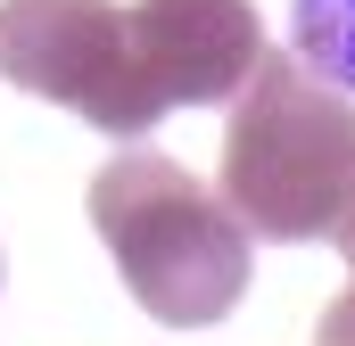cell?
<instances>
[{
  "label": "cell",
  "instance_id": "1",
  "mask_svg": "<svg viewBox=\"0 0 355 346\" xmlns=\"http://www.w3.org/2000/svg\"><path fill=\"white\" fill-rule=\"evenodd\" d=\"M355 190V99L306 75L289 50H265L223 124V215L248 248H297L339 231Z\"/></svg>",
  "mask_w": 355,
  "mask_h": 346
},
{
  "label": "cell",
  "instance_id": "2",
  "mask_svg": "<svg viewBox=\"0 0 355 346\" xmlns=\"http://www.w3.org/2000/svg\"><path fill=\"white\" fill-rule=\"evenodd\" d=\"M91 231L141 297L149 322L166 330H207L248 297V231L223 215L207 181H190L182 157L166 149H116L83 190Z\"/></svg>",
  "mask_w": 355,
  "mask_h": 346
},
{
  "label": "cell",
  "instance_id": "3",
  "mask_svg": "<svg viewBox=\"0 0 355 346\" xmlns=\"http://www.w3.org/2000/svg\"><path fill=\"white\" fill-rule=\"evenodd\" d=\"M0 75L33 99L75 107L83 124L116 132V140L157 132L132 91V50H124L116 0H0Z\"/></svg>",
  "mask_w": 355,
  "mask_h": 346
},
{
  "label": "cell",
  "instance_id": "4",
  "mask_svg": "<svg viewBox=\"0 0 355 346\" xmlns=\"http://www.w3.org/2000/svg\"><path fill=\"white\" fill-rule=\"evenodd\" d=\"M124 50H132L141 116L166 124L174 107L240 99L257 58H265V25H257L248 0H132L124 8Z\"/></svg>",
  "mask_w": 355,
  "mask_h": 346
},
{
  "label": "cell",
  "instance_id": "5",
  "mask_svg": "<svg viewBox=\"0 0 355 346\" xmlns=\"http://www.w3.org/2000/svg\"><path fill=\"white\" fill-rule=\"evenodd\" d=\"M289 58L355 99V0H289Z\"/></svg>",
  "mask_w": 355,
  "mask_h": 346
},
{
  "label": "cell",
  "instance_id": "6",
  "mask_svg": "<svg viewBox=\"0 0 355 346\" xmlns=\"http://www.w3.org/2000/svg\"><path fill=\"white\" fill-rule=\"evenodd\" d=\"M314 346H355V280L322 305V330H314Z\"/></svg>",
  "mask_w": 355,
  "mask_h": 346
},
{
  "label": "cell",
  "instance_id": "7",
  "mask_svg": "<svg viewBox=\"0 0 355 346\" xmlns=\"http://www.w3.org/2000/svg\"><path fill=\"white\" fill-rule=\"evenodd\" d=\"M331 239H339V256H347V272H355V190H347V215H339V231H331Z\"/></svg>",
  "mask_w": 355,
  "mask_h": 346
}]
</instances>
